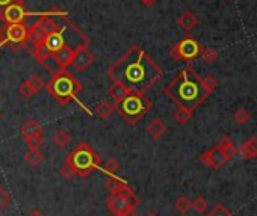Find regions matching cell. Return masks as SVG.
<instances>
[{
  "label": "cell",
  "mask_w": 257,
  "mask_h": 216,
  "mask_svg": "<svg viewBox=\"0 0 257 216\" xmlns=\"http://www.w3.org/2000/svg\"><path fill=\"white\" fill-rule=\"evenodd\" d=\"M107 76L113 83L126 86L130 92L146 94L163 76V71L139 46H132L107 70Z\"/></svg>",
  "instance_id": "cell-1"
},
{
  "label": "cell",
  "mask_w": 257,
  "mask_h": 216,
  "mask_svg": "<svg viewBox=\"0 0 257 216\" xmlns=\"http://www.w3.org/2000/svg\"><path fill=\"white\" fill-rule=\"evenodd\" d=\"M163 92L177 106H185L191 110H195L210 96L203 86L202 77L192 67L180 70V73L165 86Z\"/></svg>",
  "instance_id": "cell-2"
},
{
  "label": "cell",
  "mask_w": 257,
  "mask_h": 216,
  "mask_svg": "<svg viewBox=\"0 0 257 216\" xmlns=\"http://www.w3.org/2000/svg\"><path fill=\"white\" fill-rule=\"evenodd\" d=\"M43 43L50 50V53L59 50L62 47H70L71 50L76 52L82 47H88L90 38L85 35L73 21L65 18L62 24L59 26V29L49 34Z\"/></svg>",
  "instance_id": "cell-3"
},
{
  "label": "cell",
  "mask_w": 257,
  "mask_h": 216,
  "mask_svg": "<svg viewBox=\"0 0 257 216\" xmlns=\"http://www.w3.org/2000/svg\"><path fill=\"white\" fill-rule=\"evenodd\" d=\"M113 112H117L129 126H136L153 108L150 99L141 92H129L127 96L113 102Z\"/></svg>",
  "instance_id": "cell-4"
},
{
  "label": "cell",
  "mask_w": 257,
  "mask_h": 216,
  "mask_svg": "<svg viewBox=\"0 0 257 216\" xmlns=\"http://www.w3.org/2000/svg\"><path fill=\"white\" fill-rule=\"evenodd\" d=\"M100 162L102 158L99 153L88 142H80L65 158L64 163L70 166L74 175L87 178L100 166Z\"/></svg>",
  "instance_id": "cell-5"
},
{
  "label": "cell",
  "mask_w": 257,
  "mask_h": 216,
  "mask_svg": "<svg viewBox=\"0 0 257 216\" xmlns=\"http://www.w3.org/2000/svg\"><path fill=\"white\" fill-rule=\"evenodd\" d=\"M46 89L59 105L67 106L70 102L77 100L82 85L71 73L64 70L59 74L51 76V79L46 83Z\"/></svg>",
  "instance_id": "cell-6"
},
{
  "label": "cell",
  "mask_w": 257,
  "mask_h": 216,
  "mask_svg": "<svg viewBox=\"0 0 257 216\" xmlns=\"http://www.w3.org/2000/svg\"><path fill=\"white\" fill-rule=\"evenodd\" d=\"M67 17H68L67 12L59 9L44 12L41 17H38V20L32 26L27 27V41H31L34 46L43 43L49 34L59 29V26Z\"/></svg>",
  "instance_id": "cell-7"
},
{
  "label": "cell",
  "mask_w": 257,
  "mask_h": 216,
  "mask_svg": "<svg viewBox=\"0 0 257 216\" xmlns=\"http://www.w3.org/2000/svg\"><path fill=\"white\" fill-rule=\"evenodd\" d=\"M139 203L141 200L130 186L123 192L109 194L106 198V207L113 216H136V206H139Z\"/></svg>",
  "instance_id": "cell-8"
},
{
  "label": "cell",
  "mask_w": 257,
  "mask_h": 216,
  "mask_svg": "<svg viewBox=\"0 0 257 216\" xmlns=\"http://www.w3.org/2000/svg\"><path fill=\"white\" fill-rule=\"evenodd\" d=\"M27 43V26L23 23L3 24L0 27V49L3 46H11L20 49Z\"/></svg>",
  "instance_id": "cell-9"
},
{
  "label": "cell",
  "mask_w": 257,
  "mask_h": 216,
  "mask_svg": "<svg viewBox=\"0 0 257 216\" xmlns=\"http://www.w3.org/2000/svg\"><path fill=\"white\" fill-rule=\"evenodd\" d=\"M44 12H29L26 11L21 3H14L8 6L2 14H0V20L6 24H15V23H23L26 24L29 17H41Z\"/></svg>",
  "instance_id": "cell-10"
},
{
  "label": "cell",
  "mask_w": 257,
  "mask_h": 216,
  "mask_svg": "<svg viewBox=\"0 0 257 216\" xmlns=\"http://www.w3.org/2000/svg\"><path fill=\"white\" fill-rule=\"evenodd\" d=\"M176 50L179 53V59L180 60H186V62H192L200 56V52H202V47H200L198 41L192 37H186L183 38L179 44H176Z\"/></svg>",
  "instance_id": "cell-11"
},
{
  "label": "cell",
  "mask_w": 257,
  "mask_h": 216,
  "mask_svg": "<svg viewBox=\"0 0 257 216\" xmlns=\"http://www.w3.org/2000/svg\"><path fill=\"white\" fill-rule=\"evenodd\" d=\"M200 162H202L203 165H206V166H209V168L219 169V168H222L228 161H227V158L224 156V153L215 145L213 148L206 150V151H203L202 154H200Z\"/></svg>",
  "instance_id": "cell-12"
},
{
  "label": "cell",
  "mask_w": 257,
  "mask_h": 216,
  "mask_svg": "<svg viewBox=\"0 0 257 216\" xmlns=\"http://www.w3.org/2000/svg\"><path fill=\"white\" fill-rule=\"evenodd\" d=\"M93 64H94V54H93V52H90L87 47H82V49H79V50L74 52L70 65L76 71L82 73V71H85L87 68H90Z\"/></svg>",
  "instance_id": "cell-13"
},
{
  "label": "cell",
  "mask_w": 257,
  "mask_h": 216,
  "mask_svg": "<svg viewBox=\"0 0 257 216\" xmlns=\"http://www.w3.org/2000/svg\"><path fill=\"white\" fill-rule=\"evenodd\" d=\"M238 153L241 154V158L245 159V161L257 158V136L248 138V139L238 148Z\"/></svg>",
  "instance_id": "cell-14"
},
{
  "label": "cell",
  "mask_w": 257,
  "mask_h": 216,
  "mask_svg": "<svg viewBox=\"0 0 257 216\" xmlns=\"http://www.w3.org/2000/svg\"><path fill=\"white\" fill-rule=\"evenodd\" d=\"M216 147L224 153V156L227 158V161H232L238 154V147H236L235 141L230 136H222L219 139V142L216 144Z\"/></svg>",
  "instance_id": "cell-15"
},
{
  "label": "cell",
  "mask_w": 257,
  "mask_h": 216,
  "mask_svg": "<svg viewBox=\"0 0 257 216\" xmlns=\"http://www.w3.org/2000/svg\"><path fill=\"white\" fill-rule=\"evenodd\" d=\"M147 132L149 135L153 138V139H160L165 136V133L168 132V127L166 124L163 122V119L160 118H154L149 122V126H147Z\"/></svg>",
  "instance_id": "cell-16"
},
{
  "label": "cell",
  "mask_w": 257,
  "mask_h": 216,
  "mask_svg": "<svg viewBox=\"0 0 257 216\" xmlns=\"http://www.w3.org/2000/svg\"><path fill=\"white\" fill-rule=\"evenodd\" d=\"M20 132H21L23 138H27V136L37 135V133H43V127L37 119L31 118V119H26L23 122L21 127H20Z\"/></svg>",
  "instance_id": "cell-17"
},
{
  "label": "cell",
  "mask_w": 257,
  "mask_h": 216,
  "mask_svg": "<svg viewBox=\"0 0 257 216\" xmlns=\"http://www.w3.org/2000/svg\"><path fill=\"white\" fill-rule=\"evenodd\" d=\"M51 54H53V57H54L56 60H58L59 65H61L62 68H67V67H70V64H71V59H73L74 50H71L70 47H62V49H59V50L53 52Z\"/></svg>",
  "instance_id": "cell-18"
},
{
  "label": "cell",
  "mask_w": 257,
  "mask_h": 216,
  "mask_svg": "<svg viewBox=\"0 0 257 216\" xmlns=\"http://www.w3.org/2000/svg\"><path fill=\"white\" fill-rule=\"evenodd\" d=\"M177 24H179L183 30H186V32H191V30L195 29V26L198 24V20H197V17H195L191 11H185V12L177 18Z\"/></svg>",
  "instance_id": "cell-19"
},
{
  "label": "cell",
  "mask_w": 257,
  "mask_h": 216,
  "mask_svg": "<svg viewBox=\"0 0 257 216\" xmlns=\"http://www.w3.org/2000/svg\"><path fill=\"white\" fill-rule=\"evenodd\" d=\"M129 186V184L124 181V180H121V178H117V177H113V175H110L107 180H106V183H104V188L109 191V194H117V192H123L126 188Z\"/></svg>",
  "instance_id": "cell-20"
},
{
  "label": "cell",
  "mask_w": 257,
  "mask_h": 216,
  "mask_svg": "<svg viewBox=\"0 0 257 216\" xmlns=\"http://www.w3.org/2000/svg\"><path fill=\"white\" fill-rule=\"evenodd\" d=\"M24 159L29 165L37 166L44 162V153L40 148H29L24 153Z\"/></svg>",
  "instance_id": "cell-21"
},
{
  "label": "cell",
  "mask_w": 257,
  "mask_h": 216,
  "mask_svg": "<svg viewBox=\"0 0 257 216\" xmlns=\"http://www.w3.org/2000/svg\"><path fill=\"white\" fill-rule=\"evenodd\" d=\"M192 115H194V110H191V109H188L185 106H177V109L173 113L176 122H177V124H180V126L188 124V122L192 119Z\"/></svg>",
  "instance_id": "cell-22"
},
{
  "label": "cell",
  "mask_w": 257,
  "mask_h": 216,
  "mask_svg": "<svg viewBox=\"0 0 257 216\" xmlns=\"http://www.w3.org/2000/svg\"><path fill=\"white\" fill-rule=\"evenodd\" d=\"M41 65L49 71V74H51V76H56V74H59L61 71H64L65 68H62L61 65H59V62L58 60H56L54 57H53V54L50 53L43 62H41Z\"/></svg>",
  "instance_id": "cell-23"
},
{
  "label": "cell",
  "mask_w": 257,
  "mask_h": 216,
  "mask_svg": "<svg viewBox=\"0 0 257 216\" xmlns=\"http://www.w3.org/2000/svg\"><path fill=\"white\" fill-rule=\"evenodd\" d=\"M94 113L102 119H109L113 113V106L109 102H99L94 108Z\"/></svg>",
  "instance_id": "cell-24"
},
{
  "label": "cell",
  "mask_w": 257,
  "mask_h": 216,
  "mask_svg": "<svg viewBox=\"0 0 257 216\" xmlns=\"http://www.w3.org/2000/svg\"><path fill=\"white\" fill-rule=\"evenodd\" d=\"M129 92H130V91H129L126 86L118 85V83H113V85L109 88V96H110V99H112L113 102H117V100H120L121 97L127 96Z\"/></svg>",
  "instance_id": "cell-25"
},
{
  "label": "cell",
  "mask_w": 257,
  "mask_h": 216,
  "mask_svg": "<svg viewBox=\"0 0 257 216\" xmlns=\"http://www.w3.org/2000/svg\"><path fill=\"white\" fill-rule=\"evenodd\" d=\"M70 141H71V138H70V135H68L65 130L56 132L54 136H53V142H54V145L58 147V148H65V147H68Z\"/></svg>",
  "instance_id": "cell-26"
},
{
  "label": "cell",
  "mask_w": 257,
  "mask_h": 216,
  "mask_svg": "<svg viewBox=\"0 0 257 216\" xmlns=\"http://www.w3.org/2000/svg\"><path fill=\"white\" fill-rule=\"evenodd\" d=\"M32 53H34V56H35V59L38 60V62L41 64L43 60L50 54V50L46 47V44L44 43H40V44H35L34 46V49H32Z\"/></svg>",
  "instance_id": "cell-27"
},
{
  "label": "cell",
  "mask_w": 257,
  "mask_h": 216,
  "mask_svg": "<svg viewBox=\"0 0 257 216\" xmlns=\"http://www.w3.org/2000/svg\"><path fill=\"white\" fill-rule=\"evenodd\" d=\"M174 209H176L177 213L186 215L191 210V201H189V198L188 197H179L177 201H176V204H174Z\"/></svg>",
  "instance_id": "cell-28"
},
{
  "label": "cell",
  "mask_w": 257,
  "mask_h": 216,
  "mask_svg": "<svg viewBox=\"0 0 257 216\" xmlns=\"http://www.w3.org/2000/svg\"><path fill=\"white\" fill-rule=\"evenodd\" d=\"M191 209L195 210L197 213H203L207 209V201L205 197H197L195 200L191 201Z\"/></svg>",
  "instance_id": "cell-29"
},
{
  "label": "cell",
  "mask_w": 257,
  "mask_h": 216,
  "mask_svg": "<svg viewBox=\"0 0 257 216\" xmlns=\"http://www.w3.org/2000/svg\"><path fill=\"white\" fill-rule=\"evenodd\" d=\"M26 144L29 145V148H40L44 142V135L43 133H37V135H32V136H27L24 138Z\"/></svg>",
  "instance_id": "cell-30"
},
{
  "label": "cell",
  "mask_w": 257,
  "mask_h": 216,
  "mask_svg": "<svg viewBox=\"0 0 257 216\" xmlns=\"http://www.w3.org/2000/svg\"><path fill=\"white\" fill-rule=\"evenodd\" d=\"M233 118H235V121L238 122V124H241V126H244V124H247V122L250 121V118H251V115H250V112H248L247 109H244V108H241V109H238V110L235 112V115H233Z\"/></svg>",
  "instance_id": "cell-31"
},
{
  "label": "cell",
  "mask_w": 257,
  "mask_h": 216,
  "mask_svg": "<svg viewBox=\"0 0 257 216\" xmlns=\"http://www.w3.org/2000/svg\"><path fill=\"white\" fill-rule=\"evenodd\" d=\"M202 82H203V86L206 88V91L209 92V94H212V92L218 88V80L212 74H207L206 77H203Z\"/></svg>",
  "instance_id": "cell-32"
},
{
  "label": "cell",
  "mask_w": 257,
  "mask_h": 216,
  "mask_svg": "<svg viewBox=\"0 0 257 216\" xmlns=\"http://www.w3.org/2000/svg\"><path fill=\"white\" fill-rule=\"evenodd\" d=\"M18 92L21 94V97H24V99H32L37 92H35V89L27 83V82H23L21 85H20V88H18Z\"/></svg>",
  "instance_id": "cell-33"
},
{
  "label": "cell",
  "mask_w": 257,
  "mask_h": 216,
  "mask_svg": "<svg viewBox=\"0 0 257 216\" xmlns=\"http://www.w3.org/2000/svg\"><path fill=\"white\" fill-rule=\"evenodd\" d=\"M200 54H202V57L206 64H213L218 59V53L213 49H203L202 52H200Z\"/></svg>",
  "instance_id": "cell-34"
},
{
  "label": "cell",
  "mask_w": 257,
  "mask_h": 216,
  "mask_svg": "<svg viewBox=\"0 0 257 216\" xmlns=\"http://www.w3.org/2000/svg\"><path fill=\"white\" fill-rule=\"evenodd\" d=\"M120 169V162L117 159H109L104 165H103V171L109 175H113Z\"/></svg>",
  "instance_id": "cell-35"
},
{
  "label": "cell",
  "mask_w": 257,
  "mask_h": 216,
  "mask_svg": "<svg viewBox=\"0 0 257 216\" xmlns=\"http://www.w3.org/2000/svg\"><path fill=\"white\" fill-rule=\"evenodd\" d=\"M207 216H233L232 215V212L228 210L225 206H222V204H216L209 213H207Z\"/></svg>",
  "instance_id": "cell-36"
},
{
  "label": "cell",
  "mask_w": 257,
  "mask_h": 216,
  "mask_svg": "<svg viewBox=\"0 0 257 216\" xmlns=\"http://www.w3.org/2000/svg\"><path fill=\"white\" fill-rule=\"evenodd\" d=\"M26 82L29 83V85L35 89V92H38L40 89H43V88L46 86V83L43 82V79H41L40 76H37V74H35V76H31V77L27 79Z\"/></svg>",
  "instance_id": "cell-37"
},
{
  "label": "cell",
  "mask_w": 257,
  "mask_h": 216,
  "mask_svg": "<svg viewBox=\"0 0 257 216\" xmlns=\"http://www.w3.org/2000/svg\"><path fill=\"white\" fill-rule=\"evenodd\" d=\"M9 203H11V195L5 191V188L0 186V210H3L5 207H8Z\"/></svg>",
  "instance_id": "cell-38"
},
{
  "label": "cell",
  "mask_w": 257,
  "mask_h": 216,
  "mask_svg": "<svg viewBox=\"0 0 257 216\" xmlns=\"http://www.w3.org/2000/svg\"><path fill=\"white\" fill-rule=\"evenodd\" d=\"M24 2H26V0H0V14H2L8 6H11V5H14V3H21V5H24Z\"/></svg>",
  "instance_id": "cell-39"
},
{
  "label": "cell",
  "mask_w": 257,
  "mask_h": 216,
  "mask_svg": "<svg viewBox=\"0 0 257 216\" xmlns=\"http://www.w3.org/2000/svg\"><path fill=\"white\" fill-rule=\"evenodd\" d=\"M59 172H61V175H62L64 178H73V177H74V172H73V171L70 169V166L65 165V163L61 166V171H59Z\"/></svg>",
  "instance_id": "cell-40"
},
{
  "label": "cell",
  "mask_w": 257,
  "mask_h": 216,
  "mask_svg": "<svg viewBox=\"0 0 257 216\" xmlns=\"http://www.w3.org/2000/svg\"><path fill=\"white\" fill-rule=\"evenodd\" d=\"M27 216H46L40 209H34V210H31L29 213H27Z\"/></svg>",
  "instance_id": "cell-41"
},
{
  "label": "cell",
  "mask_w": 257,
  "mask_h": 216,
  "mask_svg": "<svg viewBox=\"0 0 257 216\" xmlns=\"http://www.w3.org/2000/svg\"><path fill=\"white\" fill-rule=\"evenodd\" d=\"M156 2H157V0H141V3L144 6H153Z\"/></svg>",
  "instance_id": "cell-42"
},
{
  "label": "cell",
  "mask_w": 257,
  "mask_h": 216,
  "mask_svg": "<svg viewBox=\"0 0 257 216\" xmlns=\"http://www.w3.org/2000/svg\"><path fill=\"white\" fill-rule=\"evenodd\" d=\"M146 216H159V215H157V213H154V212H149Z\"/></svg>",
  "instance_id": "cell-43"
},
{
  "label": "cell",
  "mask_w": 257,
  "mask_h": 216,
  "mask_svg": "<svg viewBox=\"0 0 257 216\" xmlns=\"http://www.w3.org/2000/svg\"><path fill=\"white\" fill-rule=\"evenodd\" d=\"M0 116H2V110H0Z\"/></svg>",
  "instance_id": "cell-44"
}]
</instances>
